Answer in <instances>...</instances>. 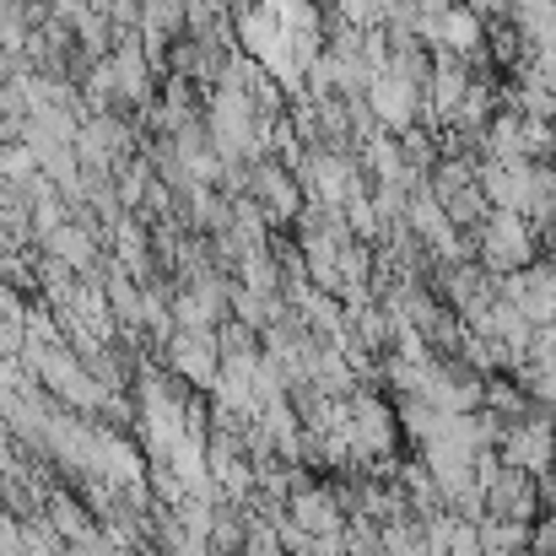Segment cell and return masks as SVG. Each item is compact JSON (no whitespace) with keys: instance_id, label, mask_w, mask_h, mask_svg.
<instances>
[{"instance_id":"3957f363","label":"cell","mask_w":556,"mask_h":556,"mask_svg":"<svg viewBox=\"0 0 556 556\" xmlns=\"http://www.w3.org/2000/svg\"><path fill=\"white\" fill-rule=\"evenodd\" d=\"M535 503H541V492H535V476H525V470H508V465H503V470L486 481V519L530 525Z\"/></svg>"},{"instance_id":"277c9868","label":"cell","mask_w":556,"mask_h":556,"mask_svg":"<svg viewBox=\"0 0 556 556\" xmlns=\"http://www.w3.org/2000/svg\"><path fill=\"white\" fill-rule=\"evenodd\" d=\"M174 368L189 372L194 383H211V378H216V357H211V336H205V330H179V341H174Z\"/></svg>"},{"instance_id":"7a4b0ae2","label":"cell","mask_w":556,"mask_h":556,"mask_svg":"<svg viewBox=\"0 0 556 556\" xmlns=\"http://www.w3.org/2000/svg\"><path fill=\"white\" fill-rule=\"evenodd\" d=\"M508 470H525V476H552L556 465V427L546 416H525V421H508L503 427V454H497Z\"/></svg>"},{"instance_id":"6da1fadb","label":"cell","mask_w":556,"mask_h":556,"mask_svg":"<svg viewBox=\"0 0 556 556\" xmlns=\"http://www.w3.org/2000/svg\"><path fill=\"white\" fill-rule=\"evenodd\" d=\"M476 243H481V270L486 276H519L530 265V254H535V227L525 216H514V211H492L481 222Z\"/></svg>"},{"instance_id":"8992f818","label":"cell","mask_w":556,"mask_h":556,"mask_svg":"<svg viewBox=\"0 0 556 556\" xmlns=\"http://www.w3.org/2000/svg\"><path fill=\"white\" fill-rule=\"evenodd\" d=\"M535 556H556V519H546L535 530Z\"/></svg>"},{"instance_id":"5b68a950","label":"cell","mask_w":556,"mask_h":556,"mask_svg":"<svg viewBox=\"0 0 556 556\" xmlns=\"http://www.w3.org/2000/svg\"><path fill=\"white\" fill-rule=\"evenodd\" d=\"M254 185H260V200H265L270 216H292V211H298V185H292L281 168H260Z\"/></svg>"}]
</instances>
